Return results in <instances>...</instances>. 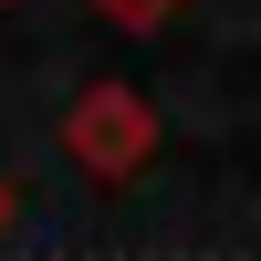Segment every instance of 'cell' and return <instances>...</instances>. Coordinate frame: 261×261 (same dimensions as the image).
Returning a JSON list of instances; mask_svg holds the SVG:
<instances>
[{"label":"cell","instance_id":"3","mask_svg":"<svg viewBox=\"0 0 261 261\" xmlns=\"http://www.w3.org/2000/svg\"><path fill=\"white\" fill-rule=\"evenodd\" d=\"M0 230H11V188H0Z\"/></svg>","mask_w":261,"mask_h":261},{"label":"cell","instance_id":"1","mask_svg":"<svg viewBox=\"0 0 261 261\" xmlns=\"http://www.w3.org/2000/svg\"><path fill=\"white\" fill-rule=\"evenodd\" d=\"M157 136L167 125H157V105H146L136 84H84V94L63 105V157H73L84 178H105V188L136 178V167L157 157Z\"/></svg>","mask_w":261,"mask_h":261},{"label":"cell","instance_id":"4","mask_svg":"<svg viewBox=\"0 0 261 261\" xmlns=\"http://www.w3.org/2000/svg\"><path fill=\"white\" fill-rule=\"evenodd\" d=\"M0 11H11V0H0Z\"/></svg>","mask_w":261,"mask_h":261},{"label":"cell","instance_id":"2","mask_svg":"<svg viewBox=\"0 0 261 261\" xmlns=\"http://www.w3.org/2000/svg\"><path fill=\"white\" fill-rule=\"evenodd\" d=\"M84 11H105L115 32H167V21L188 11V0H84Z\"/></svg>","mask_w":261,"mask_h":261}]
</instances>
